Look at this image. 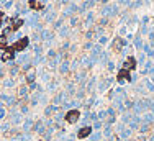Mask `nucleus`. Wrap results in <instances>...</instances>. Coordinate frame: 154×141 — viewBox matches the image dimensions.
Wrapping results in <instances>:
<instances>
[{
  "label": "nucleus",
  "mask_w": 154,
  "mask_h": 141,
  "mask_svg": "<svg viewBox=\"0 0 154 141\" xmlns=\"http://www.w3.org/2000/svg\"><path fill=\"white\" fill-rule=\"evenodd\" d=\"M28 43H30V39L26 38V36H25V38L18 39L17 43H13V44H12L10 48H12V51H13V53H17V51H21V49H25V48L28 46Z\"/></svg>",
  "instance_id": "1"
},
{
  "label": "nucleus",
  "mask_w": 154,
  "mask_h": 141,
  "mask_svg": "<svg viewBox=\"0 0 154 141\" xmlns=\"http://www.w3.org/2000/svg\"><path fill=\"white\" fill-rule=\"evenodd\" d=\"M79 116H81L79 110H70V112L66 113V121L67 123H76V121L79 120Z\"/></svg>",
  "instance_id": "2"
},
{
  "label": "nucleus",
  "mask_w": 154,
  "mask_h": 141,
  "mask_svg": "<svg viewBox=\"0 0 154 141\" xmlns=\"http://www.w3.org/2000/svg\"><path fill=\"white\" fill-rule=\"evenodd\" d=\"M21 25H23V20H21V18H18V20H15L13 23H12V25L8 26V28H5V31H4V33H5V35H8V33H15Z\"/></svg>",
  "instance_id": "3"
},
{
  "label": "nucleus",
  "mask_w": 154,
  "mask_h": 141,
  "mask_svg": "<svg viewBox=\"0 0 154 141\" xmlns=\"http://www.w3.org/2000/svg\"><path fill=\"white\" fill-rule=\"evenodd\" d=\"M116 81L118 82H121V81H128L130 82L131 81V76H130V70H126V69H121L118 72V74H116Z\"/></svg>",
  "instance_id": "4"
},
{
  "label": "nucleus",
  "mask_w": 154,
  "mask_h": 141,
  "mask_svg": "<svg viewBox=\"0 0 154 141\" xmlns=\"http://www.w3.org/2000/svg\"><path fill=\"white\" fill-rule=\"evenodd\" d=\"M134 67H136V59L134 57H128V59L125 61V64H123V69H126V70H134Z\"/></svg>",
  "instance_id": "5"
},
{
  "label": "nucleus",
  "mask_w": 154,
  "mask_h": 141,
  "mask_svg": "<svg viewBox=\"0 0 154 141\" xmlns=\"http://www.w3.org/2000/svg\"><path fill=\"white\" fill-rule=\"evenodd\" d=\"M90 133H92V128L90 126H84V128H81V131H79L77 136L79 138H87V136H90Z\"/></svg>",
  "instance_id": "6"
},
{
  "label": "nucleus",
  "mask_w": 154,
  "mask_h": 141,
  "mask_svg": "<svg viewBox=\"0 0 154 141\" xmlns=\"http://www.w3.org/2000/svg\"><path fill=\"white\" fill-rule=\"evenodd\" d=\"M28 4H30V7H31L33 10H43V5L39 4L38 0H30Z\"/></svg>",
  "instance_id": "7"
},
{
  "label": "nucleus",
  "mask_w": 154,
  "mask_h": 141,
  "mask_svg": "<svg viewBox=\"0 0 154 141\" xmlns=\"http://www.w3.org/2000/svg\"><path fill=\"white\" fill-rule=\"evenodd\" d=\"M7 35H5V33H4V35H2V36H0V49H2V51H5V49H7Z\"/></svg>",
  "instance_id": "8"
},
{
  "label": "nucleus",
  "mask_w": 154,
  "mask_h": 141,
  "mask_svg": "<svg viewBox=\"0 0 154 141\" xmlns=\"http://www.w3.org/2000/svg\"><path fill=\"white\" fill-rule=\"evenodd\" d=\"M4 18H5V13L4 12H0V26H2V23H4Z\"/></svg>",
  "instance_id": "9"
}]
</instances>
